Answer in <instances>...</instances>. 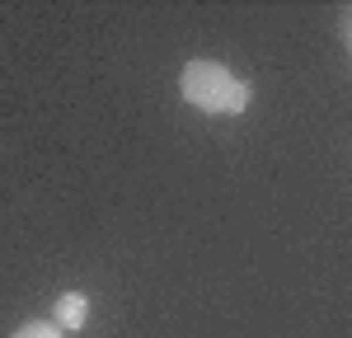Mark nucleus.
<instances>
[{"instance_id": "1", "label": "nucleus", "mask_w": 352, "mask_h": 338, "mask_svg": "<svg viewBox=\"0 0 352 338\" xmlns=\"http://www.w3.org/2000/svg\"><path fill=\"white\" fill-rule=\"evenodd\" d=\"M179 94H184L197 113H212V117H240V113L254 104V84L240 80L230 66L207 61V56H197V61L184 66Z\"/></svg>"}, {"instance_id": "3", "label": "nucleus", "mask_w": 352, "mask_h": 338, "mask_svg": "<svg viewBox=\"0 0 352 338\" xmlns=\"http://www.w3.org/2000/svg\"><path fill=\"white\" fill-rule=\"evenodd\" d=\"M10 338H61V324H56V319H28V324H19Z\"/></svg>"}, {"instance_id": "2", "label": "nucleus", "mask_w": 352, "mask_h": 338, "mask_svg": "<svg viewBox=\"0 0 352 338\" xmlns=\"http://www.w3.org/2000/svg\"><path fill=\"white\" fill-rule=\"evenodd\" d=\"M52 319L61 324V334H76V329H85V319H89V301H85L80 291H66V296L56 301Z\"/></svg>"}]
</instances>
